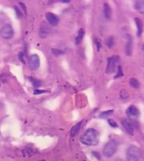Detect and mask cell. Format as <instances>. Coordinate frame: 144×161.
<instances>
[{
	"label": "cell",
	"mask_w": 144,
	"mask_h": 161,
	"mask_svg": "<svg viewBox=\"0 0 144 161\" xmlns=\"http://www.w3.org/2000/svg\"><path fill=\"white\" fill-rule=\"evenodd\" d=\"M80 141L85 145H89V146L97 145L98 142H99V133L93 128L88 129L83 134Z\"/></svg>",
	"instance_id": "obj_1"
},
{
	"label": "cell",
	"mask_w": 144,
	"mask_h": 161,
	"mask_svg": "<svg viewBox=\"0 0 144 161\" xmlns=\"http://www.w3.org/2000/svg\"><path fill=\"white\" fill-rule=\"evenodd\" d=\"M141 158L140 149L137 146H130L126 152V160L127 161H139Z\"/></svg>",
	"instance_id": "obj_2"
},
{
	"label": "cell",
	"mask_w": 144,
	"mask_h": 161,
	"mask_svg": "<svg viewBox=\"0 0 144 161\" xmlns=\"http://www.w3.org/2000/svg\"><path fill=\"white\" fill-rule=\"evenodd\" d=\"M117 151V143L115 141H109L103 149V154L106 158H111Z\"/></svg>",
	"instance_id": "obj_3"
},
{
	"label": "cell",
	"mask_w": 144,
	"mask_h": 161,
	"mask_svg": "<svg viewBox=\"0 0 144 161\" xmlns=\"http://www.w3.org/2000/svg\"><path fill=\"white\" fill-rule=\"evenodd\" d=\"M119 62V57H111L108 59V66L106 73L107 74H111L116 70V66Z\"/></svg>",
	"instance_id": "obj_4"
},
{
	"label": "cell",
	"mask_w": 144,
	"mask_h": 161,
	"mask_svg": "<svg viewBox=\"0 0 144 161\" xmlns=\"http://www.w3.org/2000/svg\"><path fill=\"white\" fill-rule=\"evenodd\" d=\"M13 28H12V26L10 25H8V24H7V25H5L2 28H1V30H0V34H1V36L4 38V39H7V40H9V39H11L12 37H13Z\"/></svg>",
	"instance_id": "obj_5"
},
{
	"label": "cell",
	"mask_w": 144,
	"mask_h": 161,
	"mask_svg": "<svg viewBox=\"0 0 144 161\" xmlns=\"http://www.w3.org/2000/svg\"><path fill=\"white\" fill-rule=\"evenodd\" d=\"M28 64L32 70H37L40 67V58L38 55H31L28 58Z\"/></svg>",
	"instance_id": "obj_6"
},
{
	"label": "cell",
	"mask_w": 144,
	"mask_h": 161,
	"mask_svg": "<svg viewBox=\"0 0 144 161\" xmlns=\"http://www.w3.org/2000/svg\"><path fill=\"white\" fill-rule=\"evenodd\" d=\"M121 124H122L124 129L125 130V132L127 134H129V135H133L134 134V127L132 126V125H131L130 122H128L126 119H123L121 121Z\"/></svg>",
	"instance_id": "obj_7"
},
{
	"label": "cell",
	"mask_w": 144,
	"mask_h": 161,
	"mask_svg": "<svg viewBox=\"0 0 144 161\" xmlns=\"http://www.w3.org/2000/svg\"><path fill=\"white\" fill-rule=\"evenodd\" d=\"M46 19H47L48 23H49L51 25H53V26L57 25L58 24V22H59L58 17L57 15H55L54 13H51V12H47V13H46Z\"/></svg>",
	"instance_id": "obj_8"
},
{
	"label": "cell",
	"mask_w": 144,
	"mask_h": 161,
	"mask_svg": "<svg viewBox=\"0 0 144 161\" xmlns=\"http://www.w3.org/2000/svg\"><path fill=\"white\" fill-rule=\"evenodd\" d=\"M126 114L130 118H137L140 116V110L135 106H130L126 109Z\"/></svg>",
	"instance_id": "obj_9"
},
{
	"label": "cell",
	"mask_w": 144,
	"mask_h": 161,
	"mask_svg": "<svg viewBox=\"0 0 144 161\" xmlns=\"http://www.w3.org/2000/svg\"><path fill=\"white\" fill-rule=\"evenodd\" d=\"M132 52H133V40H132V37L128 36L126 46H125V53L127 56H131Z\"/></svg>",
	"instance_id": "obj_10"
},
{
	"label": "cell",
	"mask_w": 144,
	"mask_h": 161,
	"mask_svg": "<svg viewBox=\"0 0 144 161\" xmlns=\"http://www.w3.org/2000/svg\"><path fill=\"white\" fill-rule=\"evenodd\" d=\"M135 23H136L137 29H138L137 35H138V37H141V34H142V31H143V23H142L141 19H140V18H138V17L135 18Z\"/></svg>",
	"instance_id": "obj_11"
},
{
	"label": "cell",
	"mask_w": 144,
	"mask_h": 161,
	"mask_svg": "<svg viewBox=\"0 0 144 161\" xmlns=\"http://www.w3.org/2000/svg\"><path fill=\"white\" fill-rule=\"evenodd\" d=\"M111 14H112V11H111V8L109 7L108 4L105 3L104 4V15L107 19H110L111 18Z\"/></svg>",
	"instance_id": "obj_12"
},
{
	"label": "cell",
	"mask_w": 144,
	"mask_h": 161,
	"mask_svg": "<svg viewBox=\"0 0 144 161\" xmlns=\"http://www.w3.org/2000/svg\"><path fill=\"white\" fill-rule=\"evenodd\" d=\"M134 8L137 11L141 12V13H144V0L141 1H137L135 2Z\"/></svg>",
	"instance_id": "obj_13"
},
{
	"label": "cell",
	"mask_w": 144,
	"mask_h": 161,
	"mask_svg": "<svg viewBox=\"0 0 144 161\" xmlns=\"http://www.w3.org/2000/svg\"><path fill=\"white\" fill-rule=\"evenodd\" d=\"M81 125H82V122H80V123L76 124L73 128H71V132H70L71 137H75V136H76V135H77V133H78V132H79V130H80Z\"/></svg>",
	"instance_id": "obj_14"
},
{
	"label": "cell",
	"mask_w": 144,
	"mask_h": 161,
	"mask_svg": "<svg viewBox=\"0 0 144 161\" xmlns=\"http://www.w3.org/2000/svg\"><path fill=\"white\" fill-rule=\"evenodd\" d=\"M48 33H49V28L47 26H45L44 24H42V25L40 28V36L42 38H45Z\"/></svg>",
	"instance_id": "obj_15"
},
{
	"label": "cell",
	"mask_w": 144,
	"mask_h": 161,
	"mask_svg": "<svg viewBox=\"0 0 144 161\" xmlns=\"http://www.w3.org/2000/svg\"><path fill=\"white\" fill-rule=\"evenodd\" d=\"M84 34H85L84 29H82V28H81V29L78 31L77 36H76V39H75V43H76V44H78V43H80V42H82L83 37H84Z\"/></svg>",
	"instance_id": "obj_16"
},
{
	"label": "cell",
	"mask_w": 144,
	"mask_h": 161,
	"mask_svg": "<svg viewBox=\"0 0 144 161\" xmlns=\"http://www.w3.org/2000/svg\"><path fill=\"white\" fill-rule=\"evenodd\" d=\"M114 43H115V41H114V38H113L112 36L108 37V38L106 40V44H107V46H108V48H112L113 45H114Z\"/></svg>",
	"instance_id": "obj_17"
},
{
	"label": "cell",
	"mask_w": 144,
	"mask_h": 161,
	"mask_svg": "<svg viewBox=\"0 0 144 161\" xmlns=\"http://www.w3.org/2000/svg\"><path fill=\"white\" fill-rule=\"evenodd\" d=\"M129 84H130V86L133 87L134 89H139V88H140V83H139V81H138L136 78H131V79L129 80Z\"/></svg>",
	"instance_id": "obj_18"
},
{
	"label": "cell",
	"mask_w": 144,
	"mask_h": 161,
	"mask_svg": "<svg viewBox=\"0 0 144 161\" xmlns=\"http://www.w3.org/2000/svg\"><path fill=\"white\" fill-rule=\"evenodd\" d=\"M29 80L32 82V84H33V86L35 88H38V87H40L42 85V81L39 80V79H36V78H33V77H29Z\"/></svg>",
	"instance_id": "obj_19"
},
{
	"label": "cell",
	"mask_w": 144,
	"mask_h": 161,
	"mask_svg": "<svg viewBox=\"0 0 144 161\" xmlns=\"http://www.w3.org/2000/svg\"><path fill=\"white\" fill-rule=\"evenodd\" d=\"M120 97H121L123 100H126V99L129 97V94H128L127 91H126V90H122L121 92H120Z\"/></svg>",
	"instance_id": "obj_20"
},
{
	"label": "cell",
	"mask_w": 144,
	"mask_h": 161,
	"mask_svg": "<svg viewBox=\"0 0 144 161\" xmlns=\"http://www.w3.org/2000/svg\"><path fill=\"white\" fill-rule=\"evenodd\" d=\"M112 113H113V110H108V111H104V112H102V113L99 115V117H100V118H106V117H108V116L111 115Z\"/></svg>",
	"instance_id": "obj_21"
},
{
	"label": "cell",
	"mask_w": 144,
	"mask_h": 161,
	"mask_svg": "<svg viewBox=\"0 0 144 161\" xmlns=\"http://www.w3.org/2000/svg\"><path fill=\"white\" fill-rule=\"evenodd\" d=\"M118 73L116 74V76H115V78H119V77H121V76H123L124 75V74H123V71H122V67L121 66H118Z\"/></svg>",
	"instance_id": "obj_22"
},
{
	"label": "cell",
	"mask_w": 144,
	"mask_h": 161,
	"mask_svg": "<svg viewBox=\"0 0 144 161\" xmlns=\"http://www.w3.org/2000/svg\"><path fill=\"white\" fill-rule=\"evenodd\" d=\"M52 52H53V55H55V56H59V55H62L64 53L63 51L58 50V49H52Z\"/></svg>",
	"instance_id": "obj_23"
},
{
	"label": "cell",
	"mask_w": 144,
	"mask_h": 161,
	"mask_svg": "<svg viewBox=\"0 0 144 161\" xmlns=\"http://www.w3.org/2000/svg\"><path fill=\"white\" fill-rule=\"evenodd\" d=\"M108 125H109L111 127H117V123H116L115 121H113V120L109 119V120L108 121Z\"/></svg>",
	"instance_id": "obj_24"
},
{
	"label": "cell",
	"mask_w": 144,
	"mask_h": 161,
	"mask_svg": "<svg viewBox=\"0 0 144 161\" xmlns=\"http://www.w3.org/2000/svg\"><path fill=\"white\" fill-rule=\"evenodd\" d=\"M95 43H96V47H97V50H100L101 48V42L98 39H95Z\"/></svg>",
	"instance_id": "obj_25"
},
{
	"label": "cell",
	"mask_w": 144,
	"mask_h": 161,
	"mask_svg": "<svg viewBox=\"0 0 144 161\" xmlns=\"http://www.w3.org/2000/svg\"><path fill=\"white\" fill-rule=\"evenodd\" d=\"M15 10H16V13H17V16H19L20 18L22 17V13H21V11H20V9H19V8H17V7H15Z\"/></svg>",
	"instance_id": "obj_26"
},
{
	"label": "cell",
	"mask_w": 144,
	"mask_h": 161,
	"mask_svg": "<svg viewBox=\"0 0 144 161\" xmlns=\"http://www.w3.org/2000/svg\"><path fill=\"white\" fill-rule=\"evenodd\" d=\"M43 92H47V91H39V90H37V91H35V92H34V93H35V94L43 93Z\"/></svg>",
	"instance_id": "obj_27"
},
{
	"label": "cell",
	"mask_w": 144,
	"mask_h": 161,
	"mask_svg": "<svg viewBox=\"0 0 144 161\" xmlns=\"http://www.w3.org/2000/svg\"><path fill=\"white\" fill-rule=\"evenodd\" d=\"M20 6L22 7V8H23V10H24V12H26V9H25V5H24L23 3H20Z\"/></svg>",
	"instance_id": "obj_28"
},
{
	"label": "cell",
	"mask_w": 144,
	"mask_h": 161,
	"mask_svg": "<svg viewBox=\"0 0 144 161\" xmlns=\"http://www.w3.org/2000/svg\"><path fill=\"white\" fill-rule=\"evenodd\" d=\"M92 155H94V156H96V158H97V159H100V157H99V155H98L97 153H92Z\"/></svg>",
	"instance_id": "obj_29"
},
{
	"label": "cell",
	"mask_w": 144,
	"mask_h": 161,
	"mask_svg": "<svg viewBox=\"0 0 144 161\" xmlns=\"http://www.w3.org/2000/svg\"><path fill=\"white\" fill-rule=\"evenodd\" d=\"M115 161H123V160H122L121 158H117V159H116V160H115Z\"/></svg>",
	"instance_id": "obj_30"
},
{
	"label": "cell",
	"mask_w": 144,
	"mask_h": 161,
	"mask_svg": "<svg viewBox=\"0 0 144 161\" xmlns=\"http://www.w3.org/2000/svg\"><path fill=\"white\" fill-rule=\"evenodd\" d=\"M41 161H44V160H41Z\"/></svg>",
	"instance_id": "obj_31"
},
{
	"label": "cell",
	"mask_w": 144,
	"mask_h": 161,
	"mask_svg": "<svg viewBox=\"0 0 144 161\" xmlns=\"http://www.w3.org/2000/svg\"><path fill=\"white\" fill-rule=\"evenodd\" d=\"M0 106H1V105H0ZM0 108H1V107H0Z\"/></svg>",
	"instance_id": "obj_32"
}]
</instances>
